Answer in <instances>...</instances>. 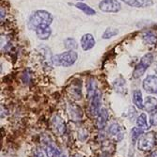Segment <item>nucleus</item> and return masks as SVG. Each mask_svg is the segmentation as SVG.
Wrapping results in <instances>:
<instances>
[{"instance_id": "obj_35", "label": "nucleus", "mask_w": 157, "mask_h": 157, "mask_svg": "<svg viewBox=\"0 0 157 157\" xmlns=\"http://www.w3.org/2000/svg\"><path fill=\"white\" fill-rule=\"evenodd\" d=\"M108 155H105V154H104L103 156H99V157H107Z\"/></svg>"}, {"instance_id": "obj_2", "label": "nucleus", "mask_w": 157, "mask_h": 157, "mask_svg": "<svg viewBox=\"0 0 157 157\" xmlns=\"http://www.w3.org/2000/svg\"><path fill=\"white\" fill-rule=\"evenodd\" d=\"M52 22H53V15L50 12L44 10H36L30 16L29 26L34 27L36 29V27L41 25H50Z\"/></svg>"}, {"instance_id": "obj_6", "label": "nucleus", "mask_w": 157, "mask_h": 157, "mask_svg": "<svg viewBox=\"0 0 157 157\" xmlns=\"http://www.w3.org/2000/svg\"><path fill=\"white\" fill-rule=\"evenodd\" d=\"M99 9L104 12L116 13L121 10V5L118 0H102L99 3Z\"/></svg>"}, {"instance_id": "obj_12", "label": "nucleus", "mask_w": 157, "mask_h": 157, "mask_svg": "<svg viewBox=\"0 0 157 157\" xmlns=\"http://www.w3.org/2000/svg\"><path fill=\"white\" fill-rule=\"evenodd\" d=\"M95 44H96V41H95L94 37L90 33L83 35L80 40V44L84 51H89L92 49L95 46Z\"/></svg>"}, {"instance_id": "obj_22", "label": "nucleus", "mask_w": 157, "mask_h": 157, "mask_svg": "<svg viewBox=\"0 0 157 157\" xmlns=\"http://www.w3.org/2000/svg\"><path fill=\"white\" fill-rule=\"evenodd\" d=\"M75 7L79 10H81L85 14H87V15H95L96 14V10L94 9H92L91 7H90L89 5L85 4V3H82V2H78L75 4Z\"/></svg>"}, {"instance_id": "obj_1", "label": "nucleus", "mask_w": 157, "mask_h": 157, "mask_svg": "<svg viewBox=\"0 0 157 157\" xmlns=\"http://www.w3.org/2000/svg\"><path fill=\"white\" fill-rule=\"evenodd\" d=\"M78 59V55L75 51H66L61 54L55 55L51 58L52 64L55 66L71 67L73 66Z\"/></svg>"}, {"instance_id": "obj_13", "label": "nucleus", "mask_w": 157, "mask_h": 157, "mask_svg": "<svg viewBox=\"0 0 157 157\" xmlns=\"http://www.w3.org/2000/svg\"><path fill=\"white\" fill-rule=\"evenodd\" d=\"M108 118H109V113H108L107 109L102 108V110L98 114L97 120H96V126L99 130H103L105 127V125L108 121Z\"/></svg>"}, {"instance_id": "obj_17", "label": "nucleus", "mask_w": 157, "mask_h": 157, "mask_svg": "<svg viewBox=\"0 0 157 157\" xmlns=\"http://www.w3.org/2000/svg\"><path fill=\"white\" fill-rule=\"evenodd\" d=\"M86 88H87V97L88 99H91L98 91L97 90V82L94 78H90L87 82V86H86Z\"/></svg>"}, {"instance_id": "obj_30", "label": "nucleus", "mask_w": 157, "mask_h": 157, "mask_svg": "<svg viewBox=\"0 0 157 157\" xmlns=\"http://www.w3.org/2000/svg\"><path fill=\"white\" fill-rule=\"evenodd\" d=\"M150 122L151 126H157V110L151 113L150 116Z\"/></svg>"}, {"instance_id": "obj_9", "label": "nucleus", "mask_w": 157, "mask_h": 157, "mask_svg": "<svg viewBox=\"0 0 157 157\" xmlns=\"http://www.w3.org/2000/svg\"><path fill=\"white\" fill-rule=\"evenodd\" d=\"M108 135L115 138L116 141H121L125 136V129L117 122H113L108 127Z\"/></svg>"}, {"instance_id": "obj_36", "label": "nucleus", "mask_w": 157, "mask_h": 157, "mask_svg": "<svg viewBox=\"0 0 157 157\" xmlns=\"http://www.w3.org/2000/svg\"><path fill=\"white\" fill-rule=\"evenodd\" d=\"M76 1H84V0H76Z\"/></svg>"}, {"instance_id": "obj_7", "label": "nucleus", "mask_w": 157, "mask_h": 157, "mask_svg": "<svg viewBox=\"0 0 157 157\" xmlns=\"http://www.w3.org/2000/svg\"><path fill=\"white\" fill-rule=\"evenodd\" d=\"M67 113H68V116H69L70 120L73 121H81L82 118H83V115H84L82 108L78 105L74 104V103L68 104V105H67Z\"/></svg>"}, {"instance_id": "obj_23", "label": "nucleus", "mask_w": 157, "mask_h": 157, "mask_svg": "<svg viewBox=\"0 0 157 157\" xmlns=\"http://www.w3.org/2000/svg\"><path fill=\"white\" fill-rule=\"evenodd\" d=\"M102 149L104 151V154L109 155L114 151V150H115V145H114V143L110 140H103Z\"/></svg>"}, {"instance_id": "obj_31", "label": "nucleus", "mask_w": 157, "mask_h": 157, "mask_svg": "<svg viewBox=\"0 0 157 157\" xmlns=\"http://www.w3.org/2000/svg\"><path fill=\"white\" fill-rule=\"evenodd\" d=\"M34 157H44V154L40 149H37L35 153H34Z\"/></svg>"}, {"instance_id": "obj_16", "label": "nucleus", "mask_w": 157, "mask_h": 157, "mask_svg": "<svg viewBox=\"0 0 157 157\" xmlns=\"http://www.w3.org/2000/svg\"><path fill=\"white\" fill-rule=\"evenodd\" d=\"M68 92L70 96H72L74 100H81L82 98V89H81V85L79 84H75L73 83L71 88L68 90Z\"/></svg>"}, {"instance_id": "obj_15", "label": "nucleus", "mask_w": 157, "mask_h": 157, "mask_svg": "<svg viewBox=\"0 0 157 157\" xmlns=\"http://www.w3.org/2000/svg\"><path fill=\"white\" fill-rule=\"evenodd\" d=\"M121 1L134 8H149L153 5L152 0H121Z\"/></svg>"}, {"instance_id": "obj_5", "label": "nucleus", "mask_w": 157, "mask_h": 157, "mask_svg": "<svg viewBox=\"0 0 157 157\" xmlns=\"http://www.w3.org/2000/svg\"><path fill=\"white\" fill-rule=\"evenodd\" d=\"M42 143L44 145V151L47 157H59L60 151L56 146V144L53 142L50 136H44V137H42Z\"/></svg>"}, {"instance_id": "obj_10", "label": "nucleus", "mask_w": 157, "mask_h": 157, "mask_svg": "<svg viewBox=\"0 0 157 157\" xmlns=\"http://www.w3.org/2000/svg\"><path fill=\"white\" fill-rule=\"evenodd\" d=\"M102 93L99 90L97 93L90 99V111L92 116H98L100 111L102 110Z\"/></svg>"}, {"instance_id": "obj_34", "label": "nucleus", "mask_w": 157, "mask_h": 157, "mask_svg": "<svg viewBox=\"0 0 157 157\" xmlns=\"http://www.w3.org/2000/svg\"><path fill=\"white\" fill-rule=\"evenodd\" d=\"M154 72L157 74V61H156L155 64H154Z\"/></svg>"}, {"instance_id": "obj_21", "label": "nucleus", "mask_w": 157, "mask_h": 157, "mask_svg": "<svg viewBox=\"0 0 157 157\" xmlns=\"http://www.w3.org/2000/svg\"><path fill=\"white\" fill-rule=\"evenodd\" d=\"M136 127H138L141 130H148L150 125L147 121V116L145 113H141L136 119Z\"/></svg>"}, {"instance_id": "obj_32", "label": "nucleus", "mask_w": 157, "mask_h": 157, "mask_svg": "<svg viewBox=\"0 0 157 157\" xmlns=\"http://www.w3.org/2000/svg\"><path fill=\"white\" fill-rule=\"evenodd\" d=\"M59 157H69L68 151H61V152H60Z\"/></svg>"}, {"instance_id": "obj_33", "label": "nucleus", "mask_w": 157, "mask_h": 157, "mask_svg": "<svg viewBox=\"0 0 157 157\" xmlns=\"http://www.w3.org/2000/svg\"><path fill=\"white\" fill-rule=\"evenodd\" d=\"M73 157H84V156L82 154H80V153H75V154L73 155Z\"/></svg>"}, {"instance_id": "obj_4", "label": "nucleus", "mask_w": 157, "mask_h": 157, "mask_svg": "<svg viewBox=\"0 0 157 157\" xmlns=\"http://www.w3.org/2000/svg\"><path fill=\"white\" fill-rule=\"evenodd\" d=\"M152 62H153V55L151 53L145 54L141 58V59L138 62V64L136 66L134 72H133V77L136 78V79L141 77L142 75L145 74L147 69L152 64Z\"/></svg>"}, {"instance_id": "obj_18", "label": "nucleus", "mask_w": 157, "mask_h": 157, "mask_svg": "<svg viewBox=\"0 0 157 157\" xmlns=\"http://www.w3.org/2000/svg\"><path fill=\"white\" fill-rule=\"evenodd\" d=\"M133 103L138 109H143L144 108V101L142 98V92L139 90H135L133 91Z\"/></svg>"}, {"instance_id": "obj_24", "label": "nucleus", "mask_w": 157, "mask_h": 157, "mask_svg": "<svg viewBox=\"0 0 157 157\" xmlns=\"http://www.w3.org/2000/svg\"><path fill=\"white\" fill-rule=\"evenodd\" d=\"M143 135V130L139 129L138 127H135L131 131V140H132V146H134L136 143H137V141L139 137Z\"/></svg>"}, {"instance_id": "obj_28", "label": "nucleus", "mask_w": 157, "mask_h": 157, "mask_svg": "<svg viewBox=\"0 0 157 157\" xmlns=\"http://www.w3.org/2000/svg\"><path fill=\"white\" fill-rule=\"evenodd\" d=\"M89 137V132L88 130H86L85 128H81V129L78 131V139L82 142L86 141Z\"/></svg>"}, {"instance_id": "obj_20", "label": "nucleus", "mask_w": 157, "mask_h": 157, "mask_svg": "<svg viewBox=\"0 0 157 157\" xmlns=\"http://www.w3.org/2000/svg\"><path fill=\"white\" fill-rule=\"evenodd\" d=\"M113 87L115 91L121 94H126L127 92V87H126V83L125 80L122 77H119L113 84Z\"/></svg>"}, {"instance_id": "obj_27", "label": "nucleus", "mask_w": 157, "mask_h": 157, "mask_svg": "<svg viewBox=\"0 0 157 157\" xmlns=\"http://www.w3.org/2000/svg\"><path fill=\"white\" fill-rule=\"evenodd\" d=\"M143 40H144V41L146 42V44H151V45L155 44L156 41H157L156 36L153 33H151V32H147L145 35H143Z\"/></svg>"}, {"instance_id": "obj_3", "label": "nucleus", "mask_w": 157, "mask_h": 157, "mask_svg": "<svg viewBox=\"0 0 157 157\" xmlns=\"http://www.w3.org/2000/svg\"><path fill=\"white\" fill-rule=\"evenodd\" d=\"M157 137L153 132L143 134L137 141V148L142 151H151L156 145Z\"/></svg>"}, {"instance_id": "obj_25", "label": "nucleus", "mask_w": 157, "mask_h": 157, "mask_svg": "<svg viewBox=\"0 0 157 157\" xmlns=\"http://www.w3.org/2000/svg\"><path fill=\"white\" fill-rule=\"evenodd\" d=\"M64 47L68 51H74L75 49L78 47L77 41L73 38H68L64 40Z\"/></svg>"}, {"instance_id": "obj_29", "label": "nucleus", "mask_w": 157, "mask_h": 157, "mask_svg": "<svg viewBox=\"0 0 157 157\" xmlns=\"http://www.w3.org/2000/svg\"><path fill=\"white\" fill-rule=\"evenodd\" d=\"M22 80L25 84H28L31 81V73H29V70L25 71V73L23 74Z\"/></svg>"}, {"instance_id": "obj_11", "label": "nucleus", "mask_w": 157, "mask_h": 157, "mask_svg": "<svg viewBox=\"0 0 157 157\" xmlns=\"http://www.w3.org/2000/svg\"><path fill=\"white\" fill-rule=\"evenodd\" d=\"M143 89L146 92L151 94L157 93V76L156 75H147L142 83Z\"/></svg>"}, {"instance_id": "obj_26", "label": "nucleus", "mask_w": 157, "mask_h": 157, "mask_svg": "<svg viewBox=\"0 0 157 157\" xmlns=\"http://www.w3.org/2000/svg\"><path fill=\"white\" fill-rule=\"evenodd\" d=\"M119 34V29L115 27H108L105 29V31L104 32L102 38L104 40H108V39H111L112 37H115Z\"/></svg>"}, {"instance_id": "obj_19", "label": "nucleus", "mask_w": 157, "mask_h": 157, "mask_svg": "<svg viewBox=\"0 0 157 157\" xmlns=\"http://www.w3.org/2000/svg\"><path fill=\"white\" fill-rule=\"evenodd\" d=\"M144 109L148 112H153L157 110V99L148 96L144 101Z\"/></svg>"}, {"instance_id": "obj_8", "label": "nucleus", "mask_w": 157, "mask_h": 157, "mask_svg": "<svg viewBox=\"0 0 157 157\" xmlns=\"http://www.w3.org/2000/svg\"><path fill=\"white\" fill-rule=\"evenodd\" d=\"M51 127L53 132L58 135L62 136L66 131V123L59 115H55L51 120Z\"/></svg>"}, {"instance_id": "obj_14", "label": "nucleus", "mask_w": 157, "mask_h": 157, "mask_svg": "<svg viewBox=\"0 0 157 157\" xmlns=\"http://www.w3.org/2000/svg\"><path fill=\"white\" fill-rule=\"evenodd\" d=\"M36 34H37V37L40 39V40H46L50 38L51 34H52V30H51V27L50 25H39L38 27H36Z\"/></svg>"}]
</instances>
